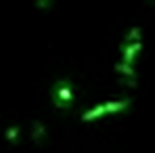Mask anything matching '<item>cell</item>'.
<instances>
[{"label":"cell","instance_id":"6da1fadb","mask_svg":"<svg viewBox=\"0 0 155 153\" xmlns=\"http://www.w3.org/2000/svg\"><path fill=\"white\" fill-rule=\"evenodd\" d=\"M74 101V90H71V82L69 80H59L52 86V105L57 109H67L71 107Z\"/></svg>","mask_w":155,"mask_h":153},{"label":"cell","instance_id":"7a4b0ae2","mask_svg":"<svg viewBox=\"0 0 155 153\" xmlns=\"http://www.w3.org/2000/svg\"><path fill=\"white\" fill-rule=\"evenodd\" d=\"M140 48H143V42H132V44H120L122 61H124V63H128V65H132V63H134V59H136V55L140 52Z\"/></svg>","mask_w":155,"mask_h":153},{"label":"cell","instance_id":"3957f363","mask_svg":"<svg viewBox=\"0 0 155 153\" xmlns=\"http://www.w3.org/2000/svg\"><path fill=\"white\" fill-rule=\"evenodd\" d=\"M130 103H132L130 99H109L105 103V109H107V113H120L126 107H130Z\"/></svg>","mask_w":155,"mask_h":153},{"label":"cell","instance_id":"277c9868","mask_svg":"<svg viewBox=\"0 0 155 153\" xmlns=\"http://www.w3.org/2000/svg\"><path fill=\"white\" fill-rule=\"evenodd\" d=\"M105 113H107V109H105V103H101V105H94L92 109L84 111V113H82V120H84V122H92V120L101 118V115H105Z\"/></svg>","mask_w":155,"mask_h":153},{"label":"cell","instance_id":"5b68a950","mask_svg":"<svg viewBox=\"0 0 155 153\" xmlns=\"http://www.w3.org/2000/svg\"><path fill=\"white\" fill-rule=\"evenodd\" d=\"M115 72L122 74L126 80H136V69L132 65H128V63H124V61H117L115 63Z\"/></svg>","mask_w":155,"mask_h":153},{"label":"cell","instance_id":"8992f818","mask_svg":"<svg viewBox=\"0 0 155 153\" xmlns=\"http://www.w3.org/2000/svg\"><path fill=\"white\" fill-rule=\"evenodd\" d=\"M140 27L138 25H134V27H130V32L124 36V40H122V44H132V42H140Z\"/></svg>","mask_w":155,"mask_h":153},{"label":"cell","instance_id":"52a82bcc","mask_svg":"<svg viewBox=\"0 0 155 153\" xmlns=\"http://www.w3.org/2000/svg\"><path fill=\"white\" fill-rule=\"evenodd\" d=\"M44 136H46V126L42 122H34V126H31V138L34 141H42Z\"/></svg>","mask_w":155,"mask_h":153},{"label":"cell","instance_id":"ba28073f","mask_svg":"<svg viewBox=\"0 0 155 153\" xmlns=\"http://www.w3.org/2000/svg\"><path fill=\"white\" fill-rule=\"evenodd\" d=\"M19 132H21V130H19L17 126H11V128H6L4 136H6L8 141H17V138H19Z\"/></svg>","mask_w":155,"mask_h":153},{"label":"cell","instance_id":"9c48e42d","mask_svg":"<svg viewBox=\"0 0 155 153\" xmlns=\"http://www.w3.org/2000/svg\"><path fill=\"white\" fill-rule=\"evenodd\" d=\"M38 4L40 6H48V0H38Z\"/></svg>","mask_w":155,"mask_h":153}]
</instances>
